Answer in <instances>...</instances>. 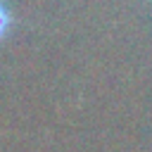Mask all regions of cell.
Segmentation results:
<instances>
[{"instance_id": "cell-1", "label": "cell", "mask_w": 152, "mask_h": 152, "mask_svg": "<svg viewBox=\"0 0 152 152\" xmlns=\"http://www.w3.org/2000/svg\"><path fill=\"white\" fill-rule=\"evenodd\" d=\"M7 26H10V12H7V7L0 2V38L7 33Z\"/></svg>"}]
</instances>
